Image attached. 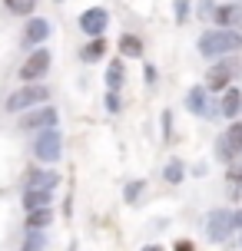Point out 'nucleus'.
I'll return each mask as SVG.
<instances>
[{
  "instance_id": "obj_1",
  "label": "nucleus",
  "mask_w": 242,
  "mask_h": 251,
  "mask_svg": "<svg viewBox=\"0 0 242 251\" xmlns=\"http://www.w3.org/2000/svg\"><path fill=\"white\" fill-rule=\"evenodd\" d=\"M199 56L203 60H222V56H232V53L242 50V30H222V26H212L199 37Z\"/></svg>"
},
{
  "instance_id": "obj_2",
  "label": "nucleus",
  "mask_w": 242,
  "mask_h": 251,
  "mask_svg": "<svg viewBox=\"0 0 242 251\" xmlns=\"http://www.w3.org/2000/svg\"><path fill=\"white\" fill-rule=\"evenodd\" d=\"M47 100H50V89L43 86V83H24L20 89H13L10 96H7L3 109L7 113H27L33 106H43Z\"/></svg>"
},
{
  "instance_id": "obj_3",
  "label": "nucleus",
  "mask_w": 242,
  "mask_h": 251,
  "mask_svg": "<svg viewBox=\"0 0 242 251\" xmlns=\"http://www.w3.org/2000/svg\"><path fill=\"white\" fill-rule=\"evenodd\" d=\"M33 155H37V162H43V165H53L63 155V136H60L57 126L37 132V139H33Z\"/></svg>"
},
{
  "instance_id": "obj_4",
  "label": "nucleus",
  "mask_w": 242,
  "mask_h": 251,
  "mask_svg": "<svg viewBox=\"0 0 242 251\" xmlns=\"http://www.w3.org/2000/svg\"><path fill=\"white\" fill-rule=\"evenodd\" d=\"M239 155H242V123L232 119V123L226 126V132L216 139V159L222 165H232Z\"/></svg>"
},
{
  "instance_id": "obj_5",
  "label": "nucleus",
  "mask_w": 242,
  "mask_h": 251,
  "mask_svg": "<svg viewBox=\"0 0 242 251\" xmlns=\"http://www.w3.org/2000/svg\"><path fill=\"white\" fill-rule=\"evenodd\" d=\"M50 63H53V53L47 50V47H37V50L27 53V60L20 63L17 76H20L24 83H40L43 76L50 73Z\"/></svg>"
},
{
  "instance_id": "obj_6",
  "label": "nucleus",
  "mask_w": 242,
  "mask_h": 251,
  "mask_svg": "<svg viewBox=\"0 0 242 251\" xmlns=\"http://www.w3.org/2000/svg\"><path fill=\"white\" fill-rule=\"evenodd\" d=\"M57 123H60V113H57V106H50V102L20 113V129H24V132H43V129H50V126H57Z\"/></svg>"
},
{
  "instance_id": "obj_7",
  "label": "nucleus",
  "mask_w": 242,
  "mask_h": 251,
  "mask_svg": "<svg viewBox=\"0 0 242 251\" xmlns=\"http://www.w3.org/2000/svg\"><path fill=\"white\" fill-rule=\"evenodd\" d=\"M206 238L209 241H226L232 235V231H236V222H232V212L229 208H216V212H209L206 215Z\"/></svg>"
},
{
  "instance_id": "obj_8",
  "label": "nucleus",
  "mask_w": 242,
  "mask_h": 251,
  "mask_svg": "<svg viewBox=\"0 0 242 251\" xmlns=\"http://www.w3.org/2000/svg\"><path fill=\"white\" fill-rule=\"evenodd\" d=\"M77 24H80V33H87L90 40L103 37L106 26H110V13H106V7H90V10H83L77 17Z\"/></svg>"
},
{
  "instance_id": "obj_9",
  "label": "nucleus",
  "mask_w": 242,
  "mask_h": 251,
  "mask_svg": "<svg viewBox=\"0 0 242 251\" xmlns=\"http://www.w3.org/2000/svg\"><path fill=\"white\" fill-rule=\"evenodd\" d=\"M186 109H189V113H196V116H206V119L219 116V106H212V102H209V89H206V86L186 89Z\"/></svg>"
},
{
  "instance_id": "obj_10",
  "label": "nucleus",
  "mask_w": 242,
  "mask_h": 251,
  "mask_svg": "<svg viewBox=\"0 0 242 251\" xmlns=\"http://www.w3.org/2000/svg\"><path fill=\"white\" fill-rule=\"evenodd\" d=\"M50 40V20H43V17H27V26H24V47L30 50H37Z\"/></svg>"
},
{
  "instance_id": "obj_11",
  "label": "nucleus",
  "mask_w": 242,
  "mask_h": 251,
  "mask_svg": "<svg viewBox=\"0 0 242 251\" xmlns=\"http://www.w3.org/2000/svg\"><path fill=\"white\" fill-rule=\"evenodd\" d=\"M232 73H236V66H232V63H226V60H212V66H209V73H206V83H203V86L209 89V93H219V89L229 86Z\"/></svg>"
},
{
  "instance_id": "obj_12",
  "label": "nucleus",
  "mask_w": 242,
  "mask_h": 251,
  "mask_svg": "<svg viewBox=\"0 0 242 251\" xmlns=\"http://www.w3.org/2000/svg\"><path fill=\"white\" fill-rule=\"evenodd\" d=\"M60 176L53 169H27L24 176V188H43V192H57Z\"/></svg>"
},
{
  "instance_id": "obj_13",
  "label": "nucleus",
  "mask_w": 242,
  "mask_h": 251,
  "mask_svg": "<svg viewBox=\"0 0 242 251\" xmlns=\"http://www.w3.org/2000/svg\"><path fill=\"white\" fill-rule=\"evenodd\" d=\"M216 26L222 30H239L242 26V3H219L216 13H212Z\"/></svg>"
},
{
  "instance_id": "obj_14",
  "label": "nucleus",
  "mask_w": 242,
  "mask_h": 251,
  "mask_svg": "<svg viewBox=\"0 0 242 251\" xmlns=\"http://www.w3.org/2000/svg\"><path fill=\"white\" fill-rule=\"evenodd\" d=\"M24 212H37V208H50L53 205V192H43V188H24Z\"/></svg>"
},
{
  "instance_id": "obj_15",
  "label": "nucleus",
  "mask_w": 242,
  "mask_h": 251,
  "mask_svg": "<svg viewBox=\"0 0 242 251\" xmlns=\"http://www.w3.org/2000/svg\"><path fill=\"white\" fill-rule=\"evenodd\" d=\"M103 56H106V40L103 37H93V40H87L83 47H80V63H100Z\"/></svg>"
},
{
  "instance_id": "obj_16",
  "label": "nucleus",
  "mask_w": 242,
  "mask_h": 251,
  "mask_svg": "<svg viewBox=\"0 0 242 251\" xmlns=\"http://www.w3.org/2000/svg\"><path fill=\"white\" fill-rule=\"evenodd\" d=\"M239 109H242V93L239 89H226V96L219 102V116H226V119H239Z\"/></svg>"
},
{
  "instance_id": "obj_17",
  "label": "nucleus",
  "mask_w": 242,
  "mask_h": 251,
  "mask_svg": "<svg viewBox=\"0 0 242 251\" xmlns=\"http://www.w3.org/2000/svg\"><path fill=\"white\" fill-rule=\"evenodd\" d=\"M53 225V205L50 208H37V212H27V222L24 228L27 231H43V228Z\"/></svg>"
},
{
  "instance_id": "obj_18",
  "label": "nucleus",
  "mask_w": 242,
  "mask_h": 251,
  "mask_svg": "<svg viewBox=\"0 0 242 251\" xmlns=\"http://www.w3.org/2000/svg\"><path fill=\"white\" fill-rule=\"evenodd\" d=\"M103 79H106V89H116V93H120V86H123V63H120V60H110V63H106Z\"/></svg>"
},
{
  "instance_id": "obj_19",
  "label": "nucleus",
  "mask_w": 242,
  "mask_h": 251,
  "mask_svg": "<svg viewBox=\"0 0 242 251\" xmlns=\"http://www.w3.org/2000/svg\"><path fill=\"white\" fill-rule=\"evenodd\" d=\"M120 53H123V56H133V60H140V56H143V40L133 37V33H123V37H120Z\"/></svg>"
},
{
  "instance_id": "obj_20",
  "label": "nucleus",
  "mask_w": 242,
  "mask_h": 251,
  "mask_svg": "<svg viewBox=\"0 0 242 251\" xmlns=\"http://www.w3.org/2000/svg\"><path fill=\"white\" fill-rule=\"evenodd\" d=\"M163 178L169 182V185H179V182L186 178V165L179 162V159H169V162H166V169H163Z\"/></svg>"
},
{
  "instance_id": "obj_21",
  "label": "nucleus",
  "mask_w": 242,
  "mask_h": 251,
  "mask_svg": "<svg viewBox=\"0 0 242 251\" xmlns=\"http://www.w3.org/2000/svg\"><path fill=\"white\" fill-rule=\"evenodd\" d=\"M3 7H7L13 17H33V10H37V0H3Z\"/></svg>"
},
{
  "instance_id": "obj_22",
  "label": "nucleus",
  "mask_w": 242,
  "mask_h": 251,
  "mask_svg": "<svg viewBox=\"0 0 242 251\" xmlns=\"http://www.w3.org/2000/svg\"><path fill=\"white\" fill-rule=\"evenodd\" d=\"M143 188H146V182H143V178H136V182H129V185L123 188V199H126V205H136V199L143 195Z\"/></svg>"
},
{
  "instance_id": "obj_23",
  "label": "nucleus",
  "mask_w": 242,
  "mask_h": 251,
  "mask_svg": "<svg viewBox=\"0 0 242 251\" xmlns=\"http://www.w3.org/2000/svg\"><path fill=\"white\" fill-rule=\"evenodd\" d=\"M189 10H192V3H189V0H173V17H176V24H186Z\"/></svg>"
},
{
  "instance_id": "obj_24",
  "label": "nucleus",
  "mask_w": 242,
  "mask_h": 251,
  "mask_svg": "<svg viewBox=\"0 0 242 251\" xmlns=\"http://www.w3.org/2000/svg\"><path fill=\"white\" fill-rule=\"evenodd\" d=\"M106 113H120V109H123V100H120V93H116V89H106Z\"/></svg>"
},
{
  "instance_id": "obj_25",
  "label": "nucleus",
  "mask_w": 242,
  "mask_h": 251,
  "mask_svg": "<svg viewBox=\"0 0 242 251\" xmlns=\"http://www.w3.org/2000/svg\"><path fill=\"white\" fill-rule=\"evenodd\" d=\"M199 13H203L206 20H212V13H216V3H212V0H203V7H199Z\"/></svg>"
},
{
  "instance_id": "obj_26",
  "label": "nucleus",
  "mask_w": 242,
  "mask_h": 251,
  "mask_svg": "<svg viewBox=\"0 0 242 251\" xmlns=\"http://www.w3.org/2000/svg\"><path fill=\"white\" fill-rule=\"evenodd\" d=\"M229 182H232V188L242 192V169H229Z\"/></svg>"
},
{
  "instance_id": "obj_27",
  "label": "nucleus",
  "mask_w": 242,
  "mask_h": 251,
  "mask_svg": "<svg viewBox=\"0 0 242 251\" xmlns=\"http://www.w3.org/2000/svg\"><path fill=\"white\" fill-rule=\"evenodd\" d=\"M176 251H196V245H192V241H186V238H179L176 241Z\"/></svg>"
},
{
  "instance_id": "obj_28",
  "label": "nucleus",
  "mask_w": 242,
  "mask_h": 251,
  "mask_svg": "<svg viewBox=\"0 0 242 251\" xmlns=\"http://www.w3.org/2000/svg\"><path fill=\"white\" fill-rule=\"evenodd\" d=\"M146 83H150V86L156 83V66H153V63H146Z\"/></svg>"
},
{
  "instance_id": "obj_29",
  "label": "nucleus",
  "mask_w": 242,
  "mask_h": 251,
  "mask_svg": "<svg viewBox=\"0 0 242 251\" xmlns=\"http://www.w3.org/2000/svg\"><path fill=\"white\" fill-rule=\"evenodd\" d=\"M169 123H173V116L163 113V136H166V139H169V132H173V129H169Z\"/></svg>"
},
{
  "instance_id": "obj_30",
  "label": "nucleus",
  "mask_w": 242,
  "mask_h": 251,
  "mask_svg": "<svg viewBox=\"0 0 242 251\" xmlns=\"http://www.w3.org/2000/svg\"><path fill=\"white\" fill-rule=\"evenodd\" d=\"M232 222H236V231H242V212H232Z\"/></svg>"
},
{
  "instance_id": "obj_31",
  "label": "nucleus",
  "mask_w": 242,
  "mask_h": 251,
  "mask_svg": "<svg viewBox=\"0 0 242 251\" xmlns=\"http://www.w3.org/2000/svg\"><path fill=\"white\" fill-rule=\"evenodd\" d=\"M143 251H163V248H159V245H146Z\"/></svg>"
},
{
  "instance_id": "obj_32",
  "label": "nucleus",
  "mask_w": 242,
  "mask_h": 251,
  "mask_svg": "<svg viewBox=\"0 0 242 251\" xmlns=\"http://www.w3.org/2000/svg\"><path fill=\"white\" fill-rule=\"evenodd\" d=\"M57 3H63V0H57Z\"/></svg>"
}]
</instances>
